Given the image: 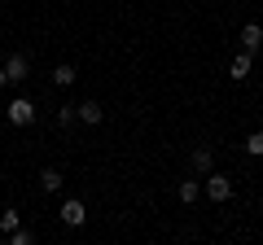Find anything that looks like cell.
<instances>
[{
  "label": "cell",
  "instance_id": "obj_1",
  "mask_svg": "<svg viewBox=\"0 0 263 245\" xmlns=\"http://www.w3.org/2000/svg\"><path fill=\"white\" fill-rule=\"evenodd\" d=\"M202 189H206L211 201H228V197H233V175H224V171H211V175H202Z\"/></svg>",
  "mask_w": 263,
  "mask_h": 245
},
{
  "label": "cell",
  "instance_id": "obj_2",
  "mask_svg": "<svg viewBox=\"0 0 263 245\" xmlns=\"http://www.w3.org/2000/svg\"><path fill=\"white\" fill-rule=\"evenodd\" d=\"M5 118H9L13 127H31V122H35V105H31V96H13V101L5 105Z\"/></svg>",
  "mask_w": 263,
  "mask_h": 245
},
{
  "label": "cell",
  "instance_id": "obj_3",
  "mask_svg": "<svg viewBox=\"0 0 263 245\" xmlns=\"http://www.w3.org/2000/svg\"><path fill=\"white\" fill-rule=\"evenodd\" d=\"M5 75H9V84H27L31 57H27V53H9V57H5Z\"/></svg>",
  "mask_w": 263,
  "mask_h": 245
},
{
  "label": "cell",
  "instance_id": "obj_4",
  "mask_svg": "<svg viewBox=\"0 0 263 245\" xmlns=\"http://www.w3.org/2000/svg\"><path fill=\"white\" fill-rule=\"evenodd\" d=\"M62 223L66 228H84L88 223V210H84V201H79V197H66L62 201Z\"/></svg>",
  "mask_w": 263,
  "mask_h": 245
},
{
  "label": "cell",
  "instance_id": "obj_5",
  "mask_svg": "<svg viewBox=\"0 0 263 245\" xmlns=\"http://www.w3.org/2000/svg\"><path fill=\"white\" fill-rule=\"evenodd\" d=\"M237 44H241L246 53L263 48V27H259V22H246V27H241V35H237Z\"/></svg>",
  "mask_w": 263,
  "mask_h": 245
},
{
  "label": "cell",
  "instance_id": "obj_6",
  "mask_svg": "<svg viewBox=\"0 0 263 245\" xmlns=\"http://www.w3.org/2000/svg\"><path fill=\"white\" fill-rule=\"evenodd\" d=\"M250 66H254V57H250V53L241 48V53H237L233 62H228V75H233L237 84H241V79H250Z\"/></svg>",
  "mask_w": 263,
  "mask_h": 245
},
{
  "label": "cell",
  "instance_id": "obj_7",
  "mask_svg": "<svg viewBox=\"0 0 263 245\" xmlns=\"http://www.w3.org/2000/svg\"><path fill=\"white\" fill-rule=\"evenodd\" d=\"M75 79H79V70L70 66V62H57L53 66V84L57 88H75Z\"/></svg>",
  "mask_w": 263,
  "mask_h": 245
},
{
  "label": "cell",
  "instance_id": "obj_8",
  "mask_svg": "<svg viewBox=\"0 0 263 245\" xmlns=\"http://www.w3.org/2000/svg\"><path fill=\"white\" fill-rule=\"evenodd\" d=\"M75 110H79V122H88V127H97V122L105 118V110H101V105H97V101H79Z\"/></svg>",
  "mask_w": 263,
  "mask_h": 245
},
{
  "label": "cell",
  "instance_id": "obj_9",
  "mask_svg": "<svg viewBox=\"0 0 263 245\" xmlns=\"http://www.w3.org/2000/svg\"><path fill=\"white\" fill-rule=\"evenodd\" d=\"M176 197L184 201V206H193V201L202 197V179H180V189H176Z\"/></svg>",
  "mask_w": 263,
  "mask_h": 245
},
{
  "label": "cell",
  "instance_id": "obj_10",
  "mask_svg": "<svg viewBox=\"0 0 263 245\" xmlns=\"http://www.w3.org/2000/svg\"><path fill=\"white\" fill-rule=\"evenodd\" d=\"M193 171H197V175H211V171H215V153H211L206 145L193 149Z\"/></svg>",
  "mask_w": 263,
  "mask_h": 245
},
{
  "label": "cell",
  "instance_id": "obj_11",
  "mask_svg": "<svg viewBox=\"0 0 263 245\" xmlns=\"http://www.w3.org/2000/svg\"><path fill=\"white\" fill-rule=\"evenodd\" d=\"M40 189H44V193H62V171L44 167V171H40Z\"/></svg>",
  "mask_w": 263,
  "mask_h": 245
},
{
  "label": "cell",
  "instance_id": "obj_12",
  "mask_svg": "<svg viewBox=\"0 0 263 245\" xmlns=\"http://www.w3.org/2000/svg\"><path fill=\"white\" fill-rule=\"evenodd\" d=\"M75 122H79L75 105H62V110H57V127H62V132H66V127H75Z\"/></svg>",
  "mask_w": 263,
  "mask_h": 245
},
{
  "label": "cell",
  "instance_id": "obj_13",
  "mask_svg": "<svg viewBox=\"0 0 263 245\" xmlns=\"http://www.w3.org/2000/svg\"><path fill=\"white\" fill-rule=\"evenodd\" d=\"M246 153H250V158H263V127L246 136Z\"/></svg>",
  "mask_w": 263,
  "mask_h": 245
},
{
  "label": "cell",
  "instance_id": "obj_14",
  "mask_svg": "<svg viewBox=\"0 0 263 245\" xmlns=\"http://www.w3.org/2000/svg\"><path fill=\"white\" fill-rule=\"evenodd\" d=\"M18 219H22V215H18V210H13V206H9V210H0V232L9 236L13 228H18Z\"/></svg>",
  "mask_w": 263,
  "mask_h": 245
},
{
  "label": "cell",
  "instance_id": "obj_15",
  "mask_svg": "<svg viewBox=\"0 0 263 245\" xmlns=\"http://www.w3.org/2000/svg\"><path fill=\"white\" fill-rule=\"evenodd\" d=\"M9 241H13V245H31V241H35V232H31V228H13Z\"/></svg>",
  "mask_w": 263,
  "mask_h": 245
},
{
  "label": "cell",
  "instance_id": "obj_16",
  "mask_svg": "<svg viewBox=\"0 0 263 245\" xmlns=\"http://www.w3.org/2000/svg\"><path fill=\"white\" fill-rule=\"evenodd\" d=\"M5 84H9V75H5V66H0V88H5Z\"/></svg>",
  "mask_w": 263,
  "mask_h": 245
}]
</instances>
